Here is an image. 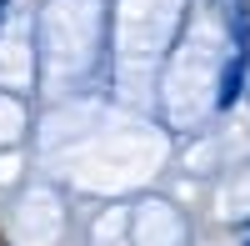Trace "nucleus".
Listing matches in <instances>:
<instances>
[{
	"label": "nucleus",
	"mask_w": 250,
	"mask_h": 246,
	"mask_svg": "<svg viewBox=\"0 0 250 246\" xmlns=\"http://www.w3.org/2000/svg\"><path fill=\"white\" fill-rule=\"evenodd\" d=\"M250 91V60H245V50H235L230 60H225V71H220V91H215V106L220 111H230L235 100Z\"/></svg>",
	"instance_id": "1"
},
{
	"label": "nucleus",
	"mask_w": 250,
	"mask_h": 246,
	"mask_svg": "<svg viewBox=\"0 0 250 246\" xmlns=\"http://www.w3.org/2000/svg\"><path fill=\"white\" fill-rule=\"evenodd\" d=\"M5 10H10V0H0V20H5Z\"/></svg>",
	"instance_id": "2"
},
{
	"label": "nucleus",
	"mask_w": 250,
	"mask_h": 246,
	"mask_svg": "<svg viewBox=\"0 0 250 246\" xmlns=\"http://www.w3.org/2000/svg\"><path fill=\"white\" fill-rule=\"evenodd\" d=\"M245 246H250V236H245Z\"/></svg>",
	"instance_id": "3"
}]
</instances>
